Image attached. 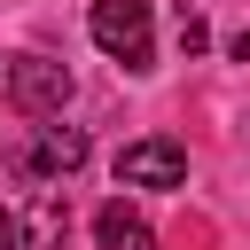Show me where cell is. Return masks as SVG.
<instances>
[{
    "mask_svg": "<svg viewBox=\"0 0 250 250\" xmlns=\"http://www.w3.org/2000/svg\"><path fill=\"white\" fill-rule=\"evenodd\" d=\"M86 31H94V47H102L109 62H125V70H148V55H156V16H148V0H94Z\"/></svg>",
    "mask_w": 250,
    "mask_h": 250,
    "instance_id": "1",
    "label": "cell"
},
{
    "mask_svg": "<svg viewBox=\"0 0 250 250\" xmlns=\"http://www.w3.org/2000/svg\"><path fill=\"white\" fill-rule=\"evenodd\" d=\"M70 102V70L55 55H16L8 62V109L16 117H62Z\"/></svg>",
    "mask_w": 250,
    "mask_h": 250,
    "instance_id": "2",
    "label": "cell"
},
{
    "mask_svg": "<svg viewBox=\"0 0 250 250\" xmlns=\"http://www.w3.org/2000/svg\"><path fill=\"white\" fill-rule=\"evenodd\" d=\"M188 180V148L148 133V141H125L117 148V188H180Z\"/></svg>",
    "mask_w": 250,
    "mask_h": 250,
    "instance_id": "3",
    "label": "cell"
},
{
    "mask_svg": "<svg viewBox=\"0 0 250 250\" xmlns=\"http://www.w3.org/2000/svg\"><path fill=\"white\" fill-rule=\"evenodd\" d=\"M78 164H86V133L39 117V141L23 148V172H31V180H62V172H78Z\"/></svg>",
    "mask_w": 250,
    "mask_h": 250,
    "instance_id": "4",
    "label": "cell"
},
{
    "mask_svg": "<svg viewBox=\"0 0 250 250\" xmlns=\"http://www.w3.org/2000/svg\"><path fill=\"white\" fill-rule=\"evenodd\" d=\"M94 242L102 250H156V234H148V219L125 203V195H109L102 211H94Z\"/></svg>",
    "mask_w": 250,
    "mask_h": 250,
    "instance_id": "5",
    "label": "cell"
},
{
    "mask_svg": "<svg viewBox=\"0 0 250 250\" xmlns=\"http://www.w3.org/2000/svg\"><path fill=\"white\" fill-rule=\"evenodd\" d=\"M62 234H70V203L47 188V195L31 203V219H23V250H62Z\"/></svg>",
    "mask_w": 250,
    "mask_h": 250,
    "instance_id": "6",
    "label": "cell"
},
{
    "mask_svg": "<svg viewBox=\"0 0 250 250\" xmlns=\"http://www.w3.org/2000/svg\"><path fill=\"white\" fill-rule=\"evenodd\" d=\"M180 47H188V55H203V47H211V31H203V16H180Z\"/></svg>",
    "mask_w": 250,
    "mask_h": 250,
    "instance_id": "7",
    "label": "cell"
},
{
    "mask_svg": "<svg viewBox=\"0 0 250 250\" xmlns=\"http://www.w3.org/2000/svg\"><path fill=\"white\" fill-rule=\"evenodd\" d=\"M0 250H23V227H16L8 211H0Z\"/></svg>",
    "mask_w": 250,
    "mask_h": 250,
    "instance_id": "8",
    "label": "cell"
}]
</instances>
